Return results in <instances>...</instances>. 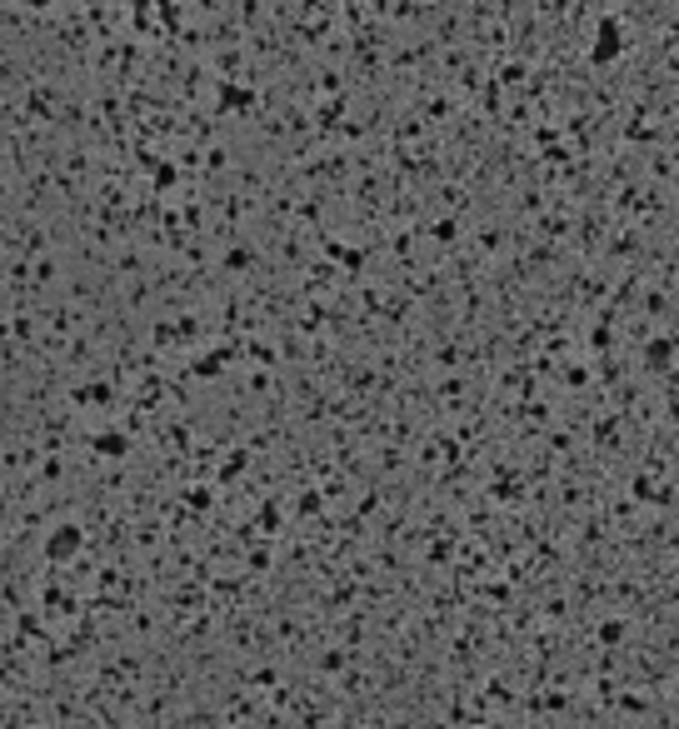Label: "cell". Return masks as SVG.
<instances>
[{
	"label": "cell",
	"instance_id": "1",
	"mask_svg": "<svg viewBox=\"0 0 679 729\" xmlns=\"http://www.w3.org/2000/svg\"><path fill=\"white\" fill-rule=\"evenodd\" d=\"M80 540H85L80 520H55L50 535H46V560H70V555L80 550Z\"/></svg>",
	"mask_w": 679,
	"mask_h": 729
},
{
	"label": "cell",
	"instance_id": "2",
	"mask_svg": "<svg viewBox=\"0 0 679 729\" xmlns=\"http://www.w3.org/2000/svg\"><path fill=\"white\" fill-rule=\"evenodd\" d=\"M624 50V26L614 21V16H599V31H594V46H589V60H614Z\"/></svg>",
	"mask_w": 679,
	"mask_h": 729
},
{
	"label": "cell",
	"instance_id": "3",
	"mask_svg": "<svg viewBox=\"0 0 679 729\" xmlns=\"http://www.w3.org/2000/svg\"><path fill=\"white\" fill-rule=\"evenodd\" d=\"M90 445H95V454H125V449H130V440H125V430H120V425L95 430V440H90Z\"/></svg>",
	"mask_w": 679,
	"mask_h": 729
},
{
	"label": "cell",
	"instance_id": "4",
	"mask_svg": "<svg viewBox=\"0 0 679 729\" xmlns=\"http://www.w3.org/2000/svg\"><path fill=\"white\" fill-rule=\"evenodd\" d=\"M599 634H604V644H614V639L624 634V619H604V624H599Z\"/></svg>",
	"mask_w": 679,
	"mask_h": 729
}]
</instances>
